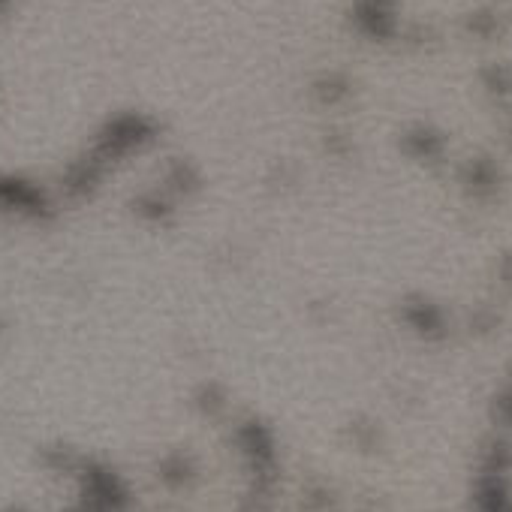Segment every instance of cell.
<instances>
[{
	"instance_id": "obj_1",
	"label": "cell",
	"mask_w": 512,
	"mask_h": 512,
	"mask_svg": "<svg viewBox=\"0 0 512 512\" xmlns=\"http://www.w3.org/2000/svg\"><path fill=\"white\" fill-rule=\"evenodd\" d=\"M7 4H10V0H0V13H4V10H7Z\"/></svg>"
}]
</instances>
